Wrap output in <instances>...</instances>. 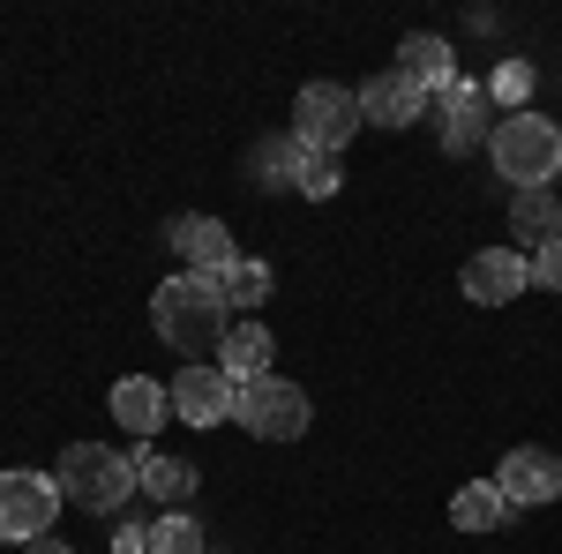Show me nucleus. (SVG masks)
<instances>
[{"instance_id": "obj_10", "label": "nucleus", "mask_w": 562, "mask_h": 554, "mask_svg": "<svg viewBox=\"0 0 562 554\" xmlns=\"http://www.w3.org/2000/svg\"><path fill=\"white\" fill-rule=\"evenodd\" d=\"M458 285H465L473 307H503V299H518L525 285H532V262H525L518 248H480V256H465Z\"/></svg>"}, {"instance_id": "obj_16", "label": "nucleus", "mask_w": 562, "mask_h": 554, "mask_svg": "<svg viewBox=\"0 0 562 554\" xmlns=\"http://www.w3.org/2000/svg\"><path fill=\"white\" fill-rule=\"evenodd\" d=\"M270 360H278V344H270V330H262V323H233V330H225V344H217V368H225L233 383L270 375Z\"/></svg>"}, {"instance_id": "obj_2", "label": "nucleus", "mask_w": 562, "mask_h": 554, "mask_svg": "<svg viewBox=\"0 0 562 554\" xmlns=\"http://www.w3.org/2000/svg\"><path fill=\"white\" fill-rule=\"evenodd\" d=\"M487 158H495V172L510 180V188H548L562 172V128L555 121H540V113H503L495 121V143H487Z\"/></svg>"}, {"instance_id": "obj_13", "label": "nucleus", "mask_w": 562, "mask_h": 554, "mask_svg": "<svg viewBox=\"0 0 562 554\" xmlns=\"http://www.w3.org/2000/svg\"><path fill=\"white\" fill-rule=\"evenodd\" d=\"M397 76H405V83H420L428 98H442V90L458 83V53L435 38V31H413V38L397 45Z\"/></svg>"}, {"instance_id": "obj_20", "label": "nucleus", "mask_w": 562, "mask_h": 554, "mask_svg": "<svg viewBox=\"0 0 562 554\" xmlns=\"http://www.w3.org/2000/svg\"><path fill=\"white\" fill-rule=\"evenodd\" d=\"M211 285H217V299H225V307H233V315H240V307H262V299H270V285H278V278H270V262L240 256V262H233V270H225V278H211Z\"/></svg>"}, {"instance_id": "obj_19", "label": "nucleus", "mask_w": 562, "mask_h": 554, "mask_svg": "<svg viewBox=\"0 0 562 554\" xmlns=\"http://www.w3.org/2000/svg\"><path fill=\"white\" fill-rule=\"evenodd\" d=\"M301 143L293 135H262L256 158H248V172H256V188H301Z\"/></svg>"}, {"instance_id": "obj_18", "label": "nucleus", "mask_w": 562, "mask_h": 554, "mask_svg": "<svg viewBox=\"0 0 562 554\" xmlns=\"http://www.w3.org/2000/svg\"><path fill=\"white\" fill-rule=\"evenodd\" d=\"M510 233H518L525 248H548V240H562V203L548 195V188H525L518 203H510Z\"/></svg>"}, {"instance_id": "obj_8", "label": "nucleus", "mask_w": 562, "mask_h": 554, "mask_svg": "<svg viewBox=\"0 0 562 554\" xmlns=\"http://www.w3.org/2000/svg\"><path fill=\"white\" fill-rule=\"evenodd\" d=\"M495 143V98H487V83H458L442 90V150L450 158H473V150H487Z\"/></svg>"}, {"instance_id": "obj_7", "label": "nucleus", "mask_w": 562, "mask_h": 554, "mask_svg": "<svg viewBox=\"0 0 562 554\" xmlns=\"http://www.w3.org/2000/svg\"><path fill=\"white\" fill-rule=\"evenodd\" d=\"M495 495H503L510 510L562 502V457H555V450H540V442H525V450H503V465H495Z\"/></svg>"}, {"instance_id": "obj_12", "label": "nucleus", "mask_w": 562, "mask_h": 554, "mask_svg": "<svg viewBox=\"0 0 562 554\" xmlns=\"http://www.w3.org/2000/svg\"><path fill=\"white\" fill-rule=\"evenodd\" d=\"M173 248L188 262V278H225L240 248H233V233L217 225V217H173Z\"/></svg>"}, {"instance_id": "obj_9", "label": "nucleus", "mask_w": 562, "mask_h": 554, "mask_svg": "<svg viewBox=\"0 0 562 554\" xmlns=\"http://www.w3.org/2000/svg\"><path fill=\"white\" fill-rule=\"evenodd\" d=\"M233 397H240V383H233L217 360H203V368H180V375H173V420L217 427V420H233Z\"/></svg>"}, {"instance_id": "obj_14", "label": "nucleus", "mask_w": 562, "mask_h": 554, "mask_svg": "<svg viewBox=\"0 0 562 554\" xmlns=\"http://www.w3.org/2000/svg\"><path fill=\"white\" fill-rule=\"evenodd\" d=\"M166 412H173V389L166 383H150V375H121L113 383V420L128 427V434H158Z\"/></svg>"}, {"instance_id": "obj_5", "label": "nucleus", "mask_w": 562, "mask_h": 554, "mask_svg": "<svg viewBox=\"0 0 562 554\" xmlns=\"http://www.w3.org/2000/svg\"><path fill=\"white\" fill-rule=\"evenodd\" d=\"M60 510H68V495H60L53 472H0V540H8V547L45 540Z\"/></svg>"}, {"instance_id": "obj_11", "label": "nucleus", "mask_w": 562, "mask_h": 554, "mask_svg": "<svg viewBox=\"0 0 562 554\" xmlns=\"http://www.w3.org/2000/svg\"><path fill=\"white\" fill-rule=\"evenodd\" d=\"M428 113V90L405 83L397 68H375L368 83H360V121H375V128H413Z\"/></svg>"}, {"instance_id": "obj_4", "label": "nucleus", "mask_w": 562, "mask_h": 554, "mask_svg": "<svg viewBox=\"0 0 562 554\" xmlns=\"http://www.w3.org/2000/svg\"><path fill=\"white\" fill-rule=\"evenodd\" d=\"M352 135H360V90H346V83H307L301 98H293V143H301V150L338 158Z\"/></svg>"}, {"instance_id": "obj_15", "label": "nucleus", "mask_w": 562, "mask_h": 554, "mask_svg": "<svg viewBox=\"0 0 562 554\" xmlns=\"http://www.w3.org/2000/svg\"><path fill=\"white\" fill-rule=\"evenodd\" d=\"M135 487L166 510H188L195 502V465L188 457H166V450H135Z\"/></svg>"}, {"instance_id": "obj_1", "label": "nucleus", "mask_w": 562, "mask_h": 554, "mask_svg": "<svg viewBox=\"0 0 562 554\" xmlns=\"http://www.w3.org/2000/svg\"><path fill=\"white\" fill-rule=\"evenodd\" d=\"M150 323H158V338L173 344L188 368H203V360H217V344H225V330H233V307L217 299L211 278H166L158 293H150Z\"/></svg>"}, {"instance_id": "obj_21", "label": "nucleus", "mask_w": 562, "mask_h": 554, "mask_svg": "<svg viewBox=\"0 0 562 554\" xmlns=\"http://www.w3.org/2000/svg\"><path fill=\"white\" fill-rule=\"evenodd\" d=\"M150 554H203V524L188 510H166L150 524Z\"/></svg>"}, {"instance_id": "obj_26", "label": "nucleus", "mask_w": 562, "mask_h": 554, "mask_svg": "<svg viewBox=\"0 0 562 554\" xmlns=\"http://www.w3.org/2000/svg\"><path fill=\"white\" fill-rule=\"evenodd\" d=\"M23 554H68V547H60V540H31Z\"/></svg>"}, {"instance_id": "obj_17", "label": "nucleus", "mask_w": 562, "mask_h": 554, "mask_svg": "<svg viewBox=\"0 0 562 554\" xmlns=\"http://www.w3.org/2000/svg\"><path fill=\"white\" fill-rule=\"evenodd\" d=\"M510 517H518V510L495 495V479H473V487L450 495V524H458V532H503Z\"/></svg>"}, {"instance_id": "obj_6", "label": "nucleus", "mask_w": 562, "mask_h": 554, "mask_svg": "<svg viewBox=\"0 0 562 554\" xmlns=\"http://www.w3.org/2000/svg\"><path fill=\"white\" fill-rule=\"evenodd\" d=\"M233 420L248 427L256 442H301L307 434V389L285 383V375H256V383H240V397H233Z\"/></svg>"}, {"instance_id": "obj_25", "label": "nucleus", "mask_w": 562, "mask_h": 554, "mask_svg": "<svg viewBox=\"0 0 562 554\" xmlns=\"http://www.w3.org/2000/svg\"><path fill=\"white\" fill-rule=\"evenodd\" d=\"M113 554H150V532H143V524H121V532H113Z\"/></svg>"}, {"instance_id": "obj_24", "label": "nucleus", "mask_w": 562, "mask_h": 554, "mask_svg": "<svg viewBox=\"0 0 562 554\" xmlns=\"http://www.w3.org/2000/svg\"><path fill=\"white\" fill-rule=\"evenodd\" d=\"M532 285H540V293H562V240L532 248Z\"/></svg>"}, {"instance_id": "obj_3", "label": "nucleus", "mask_w": 562, "mask_h": 554, "mask_svg": "<svg viewBox=\"0 0 562 554\" xmlns=\"http://www.w3.org/2000/svg\"><path fill=\"white\" fill-rule=\"evenodd\" d=\"M53 479H60V495H68L76 510L113 517V510H121V502L135 495V457L105 450V442H76V450H60Z\"/></svg>"}, {"instance_id": "obj_23", "label": "nucleus", "mask_w": 562, "mask_h": 554, "mask_svg": "<svg viewBox=\"0 0 562 554\" xmlns=\"http://www.w3.org/2000/svg\"><path fill=\"white\" fill-rule=\"evenodd\" d=\"M338 188H346V172H338V158L307 150V158H301V195H315V203H330Z\"/></svg>"}, {"instance_id": "obj_22", "label": "nucleus", "mask_w": 562, "mask_h": 554, "mask_svg": "<svg viewBox=\"0 0 562 554\" xmlns=\"http://www.w3.org/2000/svg\"><path fill=\"white\" fill-rule=\"evenodd\" d=\"M532 83H540V76H532V60H503V68L487 76V98H495V105H510V113H525Z\"/></svg>"}]
</instances>
